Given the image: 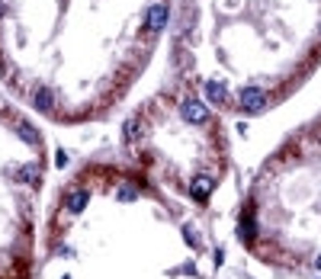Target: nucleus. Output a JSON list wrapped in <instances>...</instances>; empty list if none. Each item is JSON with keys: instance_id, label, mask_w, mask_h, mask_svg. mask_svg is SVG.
Segmentation results:
<instances>
[{"instance_id": "f257e3e1", "label": "nucleus", "mask_w": 321, "mask_h": 279, "mask_svg": "<svg viewBox=\"0 0 321 279\" xmlns=\"http://www.w3.org/2000/svg\"><path fill=\"white\" fill-rule=\"evenodd\" d=\"M241 109L244 112H263V106H267V96H263V90H257V87H247V90H241Z\"/></svg>"}, {"instance_id": "f03ea898", "label": "nucleus", "mask_w": 321, "mask_h": 279, "mask_svg": "<svg viewBox=\"0 0 321 279\" xmlns=\"http://www.w3.org/2000/svg\"><path fill=\"white\" fill-rule=\"evenodd\" d=\"M183 116H186V122L199 125V122H206V119H209V109L202 106L199 100H186L183 103Z\"/></svg>"}, {"instance_id": "7ed1b4c3", "label": "nucleus", "mask_w": 321, "mask_h": 279, "mask_svg": "<svg viewBox=\"0 0 321 279\" xmlns=\"http://www.w3.org/2000/svg\"><path fill=\"white\" fill-rule=\"evenodd\" d=\"M164 26H167V7H164V3H154V7L148 10V29L160 32Z\"/></svg>"}, {"instance_id": "20e7f679", "label": "nucleus", "mask_w": 321, "mask_h": 279, "mask_svg": "<svg viewBox=\"0 0 321 279\" xmlns=\"http://www.w3.org/2000/svg\"><path fill=\"white\" fill-rule=\"evenodd\" d=\"M145 122H141V119H129V122H125V141H141L145 138Z\"/></svg>"}, {"instance_id": "39448f33", "label": "nucleus", "mask_w": 321, "mask_h": 279, "mask_svg": "<svg viewBox=\"0 0 321 279\" xmlns=\"http://www.w3.org/2000/svg\"><path fill=\"white\" fill-rule=\"evenodd\" d=\"M209 189H212V180H206V177H196V180H193V186H190L193 199H199V202L209 196Z\"/></svg>"}, {"instance_id": "423d86ee", "label": "nucleus", "mask_w": 321, "mask_h": 279, "mask_svg": "<svg viewBox=\"0 0 321 279\" xmlns=\"http://www.w3.org/2000/svg\"><path fill=\"white\" fill-rule=\"evenodd\" d=\"M206 93H209V100H212V103H225V87L219 84V80H209Z\"/></svg>"}, {"instance_id": "0eeeda50", "label": "nucleus", "mask_w": 321, "mask_h": 279, "mask_svg": "<svg viewBox=\"0 0 321 279\" xmlns=\"http://www.w3.org/2000/svg\"><path fill=\"white\" fill-rule=\"evenodd\" d=\"M52 106H55L52 93H48V90H39V93H36V109H42V112H48Z\"/></svg>"}, {"instance_id": "6e6552de", "label": "nucleus", "mask_w": 321, "mask_h": 279, "mask_svg": "<svg viewBox=\"0 0 321 279\" xmlns=\"http://www.w3.org/2000/svg\"><path fill=\"white\" fill-rule=\"evenodd\" d=\"M84 205H87V193H74L68 199V209L71 212H84Z\"/></svg>"}, {"instance_id": "1a4fd4ad", "label": "nucleus", "mask_w": 321, "mask_h": 279, "mask_svg": "<svg viewBox=\"0 0 321 279\" xmlns=\"http://www.w3.org/2000/svg\"><path fill=\"white\" fill-rule=\"evenodd\" d=\"M20 135H23L26 141H29V145H36L39 141V135H36V129H29V125H20Z\"/></svg>"}, {"instance_id": "9d476101", "label": "nucleus", "mask_w": 321, "mask_h": 279, "mask_svg": "<svg viewBox=\"0 0 321 279\" xmlns=\"http://www.w3.org/2000/svg\"><path fill=\"white\" fill-rule=\"evenodd\" d=\"M119 199H122V202H129V199H135V189H132V186H125L122 193H119Z\"/></svg>"}, {"instance_id": "9b49d317", "label": "nucleus", "mask_w": 321, "mask_h": 279, "mask_svg": "<svg viewBox=\"0 0 321 279\" xmlns=\"http://www.w3.org/2000/svg\"><path fill=\"white\" fill-rule=\"evenodd\" d=\"M318 266H321V257H318Z\"/></svg>"}]
</instances>
